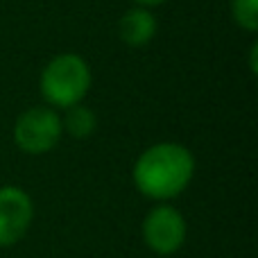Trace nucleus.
Masks as SVG:
<instances>
[{
    "instance_id": "nucleus-8",
    "label": "nucleus",
    "mask_w": 258,
    "mask_h": 258,
    "mask_svg": "<svg viewBox=\"0 0 258 258\" xmlns=\"http://www.w3.org/2000/svg\"><path fill=\"white\" fill-rule=\"evenodd\" d=\"M231 18L240 30L254 32L258 30V0H231L229 3Z\"/></svg>"
},
{
    "instance_id": "nucleus-5",
    "label": "nucleus",
    "mask_w": 258,
    "mask_h": 258,
    "mask_svg": "<svg viewBox=\"0 0 258 258\" xmlns=\"http://www.w3.org/2000/svg\"><path fill=\"white\" fill-rule=\"evenodd\" d=\"M34 222V202L23 188L0 186V249L14 247Z\"/></svg>"
},
{
    "instance_id": "nucleus-4",
    "label": "nucleus",
    "mask_w": 258,
    "mask_h": 258,
    "mask_svg": "<svg viewBox=\"0 0 258 258\" xmlns=\"http://www.w3.org/2000/svg\"><path fill=\"white\" fill-rule=\"evenodd\" d=\"M141 236L145 247L156 256H172L186 245V218L179 209L170 206L168 202H161L145 213L141 224Z\"/></svg>"
},
{
    "instance_id": "nucleus-6",
    "label": "nucleus",
    "mask_w": 258,
    "mask_h": 258,
    "mask_svg": "<svg viewBox=\"0 0 258 258\" xmlns=\"http://www.w3.org/2000/svg\"><path fill=\"white\" fill-rule=\"evenodd\" d=\"M159 23L156 16L145 7H132L118 21V36L129 48H143L156 36Z\"/></svg>"
},
{
    "instance_id": "nucleus-7",
    "label": "nucleus",
    "mask_w": 258,
    "mask_h": 258,
    "mask_svg": "<svg viewBox=\"0 0 258 258\" xmlns=\"http://www.w3.org/2000/svg\"><path fill=\"white\" fill-rule=\"evenodd\" d=\"M63 111L66 113L61 116V129L68 136L77 138V141L89 138L91 134L95 132V127H98L95 113L91 111L89 107H84V104H75V107H68V109H63Z\"/></svg>"
},
{
    "instance_id": "nucleus-10",
    "label": "nucleus",
    "mask_w": 258,
    "mask_h": 258,
    "mask_svg": "<svg viewBox=\"0 0 258 258\" xmlns=\"http://www.w3.org/2000/svg\"><path fill=\"white\" fill-rule=\"evenodd\" d=\"M136 7H145V9H152V7H159V5L168 3V0H132Z\"/></svg>"
},
{
    "instance_id": "nucleus-2",
    "label": "nucleus",
    "mask_w": 258,
    "mask_h": 258,
    "mask_svg": "<svg viewBox=\"0 0 258 258\" xmlns=\"http://www.w3.org/2000/svg\"><path fill=\"white\" fill-rule=\"evenodd\" d=\"M91 84H93L91 66L84 57L75 52H61L52 57L39 77L41 95L52 109H68L82 104Z\"/></svg>"
},
{
    "instance_id": "nucleus-1",
    "label": "nucleus",
    "mask_w": 258,
    "mask_h": 258,
    "mask_svg": "<svg viewBox=\"0 0 258 258\" xmlns=\"http://www.w3.org/2000/svg\"><path fill=\"white\" fill-rule=\"evenodd\" d=\"M195 177V156L181 143H154L138 154L132 168V179L143 197L170 202L179 197Z\"/></svg>"
},
{
    "instance_id": "nucleus-3",
    "label": "nucleus",
    "mask_w": 258,
    "mask_h": 258,
    "mask_svg": "<svg viewBox=\"0 0 258 258\" xmlns=\"http://www.w3.org/2000/svg\"><path fill=\"white\" fill-rule=\"evenodd\" d=\"M63 136L61 116L52 107H30L14 122V143L21 152L32 156L48 154Z\"/></svg>"
},
{
    "instance_id": "nucleus-9",
    "label": "nucleus",
    "mask_w": 258,
    "mask_h": 258,
    "mask_svg": "<svg viewBox=\"0 0 258 258\" xmlns=\"http://www.w3.org/2000/svg\"><path fill=\"white\" fill-rule=\"evenodd\" d=\"M256 57H258V43L254 41V43L249 45V73H251V75H256V73H258Z\"/></svg>"
}]
</instances>
